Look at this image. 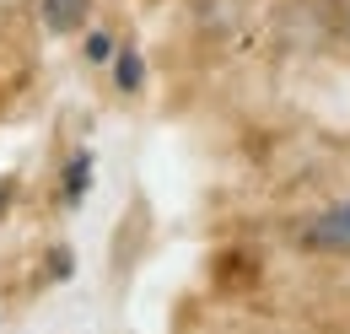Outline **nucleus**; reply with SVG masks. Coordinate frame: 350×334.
<instances>
[{
    "mask_svg": "<svg viewBox=\"0 0 350 334\" xmlns=\"http://www.w3.org/2000/svg\"><path fill=\"white\" fill-rule=\"evenodd\" d=\"M291 248L302 259H323V264H350V189L329 194L323 205L302 210L291 221Z\"/></svg>",
    "mask_w": 350,
    "mask_h": 334,
    "instance_id": "f257e3e1",
    "label": "nucleus"
},
{
    "mask_svg": "<svg viewBox=\"0 0 350 334\" xmlns=\"http://www.w3.org/2000/svg\"><path fill=\"white\" fill-rule=\"evenodd\" d=\"M27 11H38V0H0V27L5 22H22Z\"/></svg>",
    "mask_w": 350,
    "mask_h": 334,
    "instance_id": "f03ea898",
    "label": "nucleus"
},
{
    "mask_svg": "<svg viewBox=\"0 0 350 334\" xmlns=\"http://www.w3.org/2000/svg\"><path fill=\"white\" fill-rule=\"evenodd\" d=\"M340 49H345V54H350V0H345V5H340Z\"/></svg>",
    "mask_w": 350,
    "mask_h": 334,
    "instance_id": "7ed1b4c3",
    "label": "nucleus"
}]
</instances>
